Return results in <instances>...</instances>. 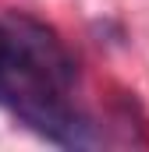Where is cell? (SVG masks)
Masks as SVG:
<instances>
[{"label":"cell","instance_id":"obj_1","mask_svg":"<svg viewBox=\"0 0 149 152\" xmlns=\"http://www.w3.org/2000/svg\"><path fill=\"white\" fill-rule=\"evenodd\" d=\"M74 57L53 28L18 11L0 14V106L57 145H103V131L74 103Z\"/></svg>","mask_w":149,"mask_h":152}]
</instances>
